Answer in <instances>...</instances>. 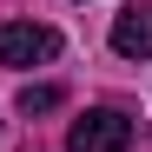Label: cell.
Wrapping results in <instances>:
<instances>
[{
  "label": "cell",
  "instance_id": "cell-4",
  "mask_svg": "<svg viewBox=\"0 0 152 152\" xmlns=\"http://www.w3.org/2000/svg\"><path fill=\"white\" fill-rule=\"evenodd\" d=\"M60 99H66L60 86H27V93H20V113H27V119H33V113H53Z\"/></svg>",
  "mask_w": 152,
  "mask_h": 152
},
{
  "label": "cell",
  "instance_id": "cell-1",
  "mask_svg": "<svg viewBox=\"0 0 152 152\" xmlns=\"http://www.w3.org/2000/svg\"><path fill=\"white\" fill-rule=\"evenodd\" d=\"M132 145V119L113 113V106H93L73 119V132H66V152H126Z\"/></svg>",
  "mask_w": 152,
  "mask_h": 152
},
{
  "label": "cell",
  "instance_id": "cell-3",
  "mask_svg": "<svg viewBox=\"0 0 152 152\" xmlns=\"http://www.w3.org/2000/svg\"><path fill=\"white\" fill-rule=\"evenodd\" d=\"M113 53L126 60H152V7H132L113 20Z\"/></svg>",
  "mask_w": 152,
  "mask_h": 152
},
{
  "label": "cell",
  "instance_id": "cell-2",
  "mask_svg": "<svg viewBox=\"0 0 152 152\" xmlns=\"http://www.w3.org/2000/svg\"><path fill=\"white\" fill-rule=\"evenodd\" d=\"M60 53V33L40 20H7L0 27V66H46Z\"/></svg>",
  "mask_w": 152,
  "mask_h": 152
}]
</instances>
